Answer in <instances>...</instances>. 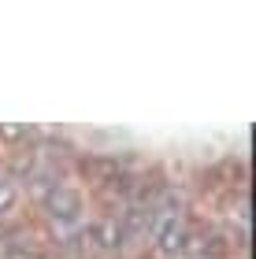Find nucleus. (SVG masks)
Here are the masks:
<instances>
[{
	"label": "nucleus",
	"mask_w": 256,
	"mask_h": 259,
	"mask_svg": "<svg viewBox=\"0 0 256 259\" xmlns=\"http://www.w3.org/2000/svg\"><path fill=\"white\" fill-rule=\"evenodd\" d=\"M45 207L56 226H78V219H82V196L71 185H52L45 196Z\"/></svg>",
	"instance_id": "1"
},
{
	"label": "nucleus",
	"mask_w": 256,
	"mask_h": 259,
	"mask_svg": "<svg viewBox=\"0 0 256 259\" xmlns=\"http://www.w3.org/2000/svg\"><path fill=\"white\" fill-rule=\"evenodd\" d=\"M86 237L97 244V248H119L123 230H119V222H115V219H97V222L86 230Z\"/></svg>",
	"instance_id": "2"
},
{
	"label": "nucleus",
	"mask_w": 256,
	"mask_h": 259,
	"mask_svg": "<svg viewBox=\"0 0 256 259\" xmlns=\"http://www.w3.org/2000/svg\"><path fill=\"white\" fill-rule=\"evenodd\" d=\"M15 207H19V189H15V182H11V178L0 174V219H8Z\"/></svg>",
	"instance_id": "3"
},
{
	"label": "nucleus",
	"mask_w": 256,
	"mask_h": 259,
	"mask_svg": "<svg viewBox=\"0 0 256 259\" xmlns=\"http://www.w3.org/2000/svg\"><path fill=\"white\" fill-rule=\"evenodd\" d=\"M0 259H33V255H26V248H8Z\"/></svg>",
	"instance_id": "4"
}]
</instances>
